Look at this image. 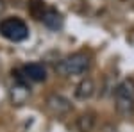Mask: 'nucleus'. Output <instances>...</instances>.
<instances>
[{
  "label": "nucleus",
  "mask_w": 134,
  "mask_h": 132,
  "mask_svg": "<svg viewBox=\"0 0 134 132\" xmlns=\"http://www.w3.org/2000/svg\"><path fill=\"white\" fill-rule=\"evenodd\" d=\"M90 68H91V57L86 52H75L72 55L61 59V61L54 66V70L57 71V75H61V77L84 75Z\"/></svg>",
  "instance_id": "1"
},
{
  "label": "nucleus",
  "mask_w": 134,
  "mask_h": 132,
  "mask_svg": "<svg viewBox=\"0 0 134 132\" xmlns=\"http://www.w3.org/2000/svg\"><path fill=\"white\" fill-rule=\"evenodd\" d=\"M114 105L118 114L124 118H129L134 114V81L125 79L116 86L114 91Z\"/></svg>",
  "instance_id": "2"
},
{
  "label": "nucleus",
  "mask_w": 134,
  "mask_h": 132,
  "mask_svg": "<svg viewBox=\"0 0 134 132\" xmlns=\"http://www.w3.org/2000/svg\"><path fill=\"white\" fill-rule=\"evenodd\" d=\"M0 36L11 43H21L29 38V25L18 16H7L0 20Z\"/></svg>",
  "instance_id": "3"
},
{
  "label": "nucleus",
  "mask_w": 134,
  "mask_h": 132,
  "mask_svg": "<svg viewBox=\"0 0 134 132\" xmlns=\"http://www.w3.org/2000/svg\"><path fill=\"white\" fill-rule=\"evenodd\" d=\"M29 96H31V88H29V82L14 79V82H13V86H11V89H9L11 104L20 107V105H23L25 102L29 100Z\"/></svg>",
  "instance_id": "4"
},
{
  "label": "nucleus",
  "mask_w": 134,
  "mask_h": 132,
  "mask_svg": "<svg viewBox=\"0 0 134 132\" xmlns=\"http://www.w3.org/2000/svg\"><path fill=\"white\" fill-rule=\"evenodd\" d=\"M20 70L29 82H43L47 79V68L41 62H29L23 68H20Z\"/></svg>",
  "instance_id": "5"
},
{
  "label": "nucleus",
  "mask_w": 134,
  "mask_h": 132,
  "mask_svg": "<svg viewBox=\"0 0 134 132\" xmlns=\"http://www.w3.org/2000/svg\"><path fill=\"white\" fill-rule=\"evenodd\" d=\"M40 20H41L43 25H45L47 29H50V31H61L63 23H64L61 13H59L57 9H54V7H47Z\"/></svg>",
  "instance_id": "6"
},
{
  "label": "nucleus",
  "mask_w": 134,
  "mask_h": 132,
  "mask_svg": "<svg viewBox=\"0 0 134 132\" xmlns=\"http://www.w3.org/2000/svg\"><path fill=\"white\" fill-rule=\"evenodd\" d=\"M47 105H48V109H50L54 114H64V112H68L72 109L70 100H66L61 95H50L48 100H47Z\"/></svg>",
  "instance_id": "7"
},
{
  "label": "nucleus",
  "mask_w": 134,
  "mask_h": 132,
  "mask_svg": "<svg viewBox=\"0 0 134 132\" xmlns=\"http://www.w3.org/2000/svg\"><path fill=\"white\" fill-rule=\"evenodd\" d=\"M93 93H95V84H93L91 79H82V81L77 84L75 88V98L79 100H88L91 98Z\"/></svg>",
  "instance_id": "8"
},
{
  "label": "nucleus",
  "mask_w": 134,
  "mask_h": 132,
  "mask_svg": "<svg viewBox=\"0 0 134 132\" xmlns=\"http://www.w3.org/2000/svg\"><path fill=\"white\" fill-rule=\"evenodd\" d=\"M45 9H47V4H45L43 0H31V4H29V11H31V14L36 20L41 18V14L45 13Z\"/></svg>",
  "instance_id": "9"
},
{
  "label": "nucleus",
  "mask_w": 134,
  "mask_h": 132,
  "mask_svg": "<svg viewBox=\"0 0 134 132\" xmlns=\"http://www.w3.org/2000/svg\"><path fill=\"white\" fill-rule=\"evenodd\" d=\"M4 7H5V5H4V0H0V13L4 11Z\"/></svg>",
  "instance_id": "10"
}]
</instances>
